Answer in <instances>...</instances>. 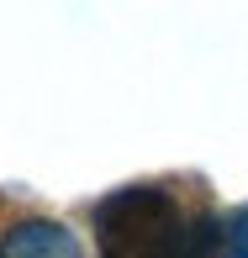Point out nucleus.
<instances>
[{
    "label": "nucleus",
    "mask_w": 248,
    "mask_h": 258,
    "mask_svg": "<svg viewBox=\"0 0 248 258\" xmlns=\"http://www.w3.org/2000/svg\"><path fill=\"white\" fill-rule=\"evenodd\" d=\"M95 237L106 258H174L185 221L159 184H132L95 206Z\"/></svg>",
    "instance_id": "1"
},
{
    "label": "nucleus",
    "mask_w": 248,
    "mask_h": 258,
    "mask_svg": "<svg viewBox=\"0 0 248 258\" xmlns=\"http://www.w3.org/2000/svg\"><path fill=\"white\" fill-rule=\"evenodd\" d=\"M0 258H79V242L58 221H21V227L6 232Z\"/></svg>",
    "instance_id": "2"
},
{
    "label": "nucleus",
    "mask_w": 248,
    "mask_h": 258,
    "mask_svg": "<svg viewBox=\"0 0 248 258\" xmlns=\"http://www.w3.org/2000/svg\"><path fill=\"white\" fill-rule=\"evenodd\" d=\"M174 258H222V227L211 216L190 221L185 237H180V248H174Z\"/></svg>",
    "instance_id": "3"
},
{
    "label": "nucleus",
    "mask_w": 248,
    "mask_h": 258,
    "mask_svg": "<svg viewBox=\"0 0 248 258\" xmlns=\"http://www.w3.org/2000/svg\"><path fill=\"white\" fill-rule=\"evenodd\" d=\"M227 258H248V211L238 216V227H232V248H227Z\"/></svg>",
    "instance_id": "4"
}]
</instances>
